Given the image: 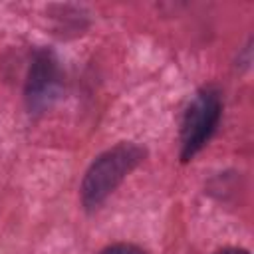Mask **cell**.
<instances>
[{
	"label": "cell",
	"instance_id": "obj_1",
	"mask_svg": "<svg viewBox=\"0 0 254 254\" xmlns=\"http://www.w3.org/2000/svg\"><path fill=\"white\" fill-rule=\"evenodd\" d=\"M145 149L135 143H119L99 155L87 169L81 183V200L87 208L99 206L121 181L143 161Z\"/></svg>",
	"mask_w": 254,
	"mask_h": 254
},
{
	"label": "cell",
	"instance_id": "obj_5",
	"mask_svg": "<svg viewBox=\"0 0 254 254\" xmlns=\"http://www.w3.org/2000/svg\"><path fill=\"white\" fill-rule=\"evenodd\" d=\"M214 254H250V252L242 248H222V250H216Z\"/></svg>",
	"mask_w": 254,
	"mask_h": 254
},
{
	"label": "cell",
	"instance_id": "obj_4",
	"mask_svg": "<svg viewBox=\"0 0 254 254\" xmlns=\"http://www.w3.org/2000/svg\"><path fill=\"white\" fill-rule=\"evenodd\" d=\"M101 254H145V250H141L135 244H113L107 246Z\"/></svg>",
	"mask_w": 254,
	"mask_h": 254
},
{
	"label": "cell",
	"instance_id": "obj_3",
	"mask_svg": "<svg viewBox=\"0 0 254 254\" xmlns=\"http://www.w3.org/2000/svg\"><path fill=\"white\" fill-rule=\"evenodd\" d=\"M62 87V69L50 50H38L32 58L26 79V101L32 111H44L58 97Z\"/></svg>",
	"mask_w": 254,
	"mask_h": 254
},
{
	"label": "cell",
	"instance_id": "obj_2",
	"mask_svg": "<svg viewBox=\"0 0 254 254\" xmlns=\"http://www.w3.org/2000/svg\"><path fill=\"white\" fill-rule=\"evenodd\" d=\"M220 115H222L220 93L214 87L200 89L190 101V105L187 107L183 117V125H181V143H183L181 159L183 161L192 159L194 153H198L204 147V143L210 139V135L218 125Z\"/></svg>",
	"mask_w": 254,
	"mask_h": 254
}]
</instances>
